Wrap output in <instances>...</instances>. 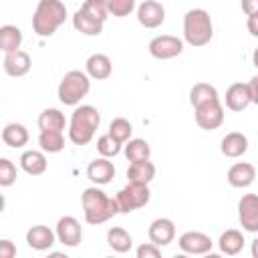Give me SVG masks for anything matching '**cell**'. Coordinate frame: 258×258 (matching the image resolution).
I'll use <instances>...</instances> for the list:
<instances>
[{"instance_id":"obj_5","label":"cell","mask_w":258,"mask_h":258,"mask_svg":"<svg viewBox=\"0 0 258 258\" xmlns=\"http://www.w3.org/2000/svg\"><path fill=\"white\" fill-rule=\"evenodd\" d=\"M89 79L91 77L83 71H69L58 83V101L62 105H69V107L79 105L81 99L87 97L91 91Z\"/></svg>"},{"instance_id":"obj_6","label":"cell","mask_w":258,"mask_h":258,"mask_svg":"<svg viewBox=\"0 0 258 258\" xmlns=\"http://www.w3.org/2000/svg\"><path fill=\"white\" fill-rule=\"evenodd\" d=\"M115 198H117V204H119V212L121 214H129L133 210L143 208L149 202L151 191H149V185L147 183L129 181L123 189H119V194Z\"/></svg>"},{"instance_id":"obj_31","label":"cell","mask_w":258,"mask_h":258,"mask_svg":"<svg viewBox=\"0 0 258 258\" xmlns=\"http://www.w3.org/2000/svg\"><path fill=\"white\" fill-rule=\"evenodd\" d=\"M214 99H220V97H218L216 87H212L210 83H198L189 91V103H191V107H198V105L208 103V101H214Z\"/></svg>"},{"instance_id":"obj_30","label":"cell","mask_w":258,"mask_h":258,"mask_svg":"<svg viewBox=\"0 0 258 258\" xmlns=\"http://www.w3.org/2000/svg\"><path fill=\"white\" fill-rule=\"evenodd\" d=\"M38 145L46 153H58L64 149V137L62 131H40Z\"/></svg>"},{"instance_id":"obj_36","label":"cell","mask_w":258,"mask_h":258,"mask_svg":"<svg viewBox=\"0 0 258 258\" xmlns=\"http://www.w3.org/2000/svg\"><path fill=\"white\" fill-rule=\"evenodd\" d=\"M109 2V14L123 18L129 16L135 10V0H107Z\"/></svg>"},{"instance_id":"obj_21","label":"cell","mask_w":258,"mask_h":258,"mask_svg":"<svg viewBox=\"0 0 258 258\" xmlns=\"http://www.w3.org/2000/svg\"><path fill=\"white\" fill-rule=\"evenodd\" d=\"M73 26H75V30H79V32L85 34V36H99V34L103 32V22L97 20V18H93L91 14H87L83 8H79V10L75 12V16H73Z\"/></svg>"},{"instance_id":"obj_20","label":"cell","mask_w":258,"mask_h":258,"mask_svg":"<svg viewBox=\"0 0 258 258\" xmlns=\"http://www.w3.org/2000/svg\"><path fill=\"white\" fill-rule=\"evenodd\" d=\"M220 149H222V153H224L226 157H232V159L242 157V155L248 151V137H246L244 133L232 131V133H228V135L222 139Z\"/></svg>"},{"instance_id":"obj_8","label":"cell","mask_w":258,"mask_h":258,"mask_svg":"<svg viewBox=\"0 0 258 258\" xmlns=\"http://www.w3.org/2000/svg\"><path fill=\"white\" fill-rule=\"evenodd\" d=\"M183 50V40L177 38V36H171V34H161V36H155L151 38L149 42V54L157 60H169V58H175L179 56Z\"/></svg>"},{"instance_id":"obj_40","label":"cell","mask_w":258,"mask_h":258,"mask_svg":"<svg viewBox=\"0 0 258 258\" xmlns=\"http://www.w3.org/2000/svg\"><path fill=\"white\" fill-rule=\"evenodd\" d=\"M246 28L252 36H258V14H252L248 16V22H246Z\"/></svg>"},{"instance_id":"obj_35","label":"cell","mask_w":258,"mask_h":258,"mask_svg":"<svg viewBox=\"0 0 258 258\" xmlns=\"http://www.w3.org/2000/svg\"><path fill=\"white\" fill-rule=\"evenodd\" d=\"M14 181H16V165L10 159L2 157L0 159V185L2 187H8Z\"/></svg>"},{"instance_id":"obj_27","label":"cell","mask_w":258,"mask_h":258,"mask_svg":"<svg viewBox=\"0 0 258 258\" xmlns=\"http://www.w3.org/2000/svg\"><path fill=\"white\" fill-rule=\"evenodd\" d=\"M155 177V165L147 159V161H135L129 165L127 169V179L129 181H137V183H149Z\"/></svg>"},{"instance_id":"obj_17","label":"cell","mask_w":258,"mask_h":258,"mask_svg":"<svg viewBox=\"0 0 258 258\" xmlns=\"http://www.w3.org/2000/svg\"><path fill=\"white\" fill-rule=\"evenodd\" d=\"M254 177H256V169L248 161H238L228 169V183L232 187H240V189L248 187V185H252Z\"/></svg>"},{"instance_id":"obj_10","label":"cell","mask_w":258,"mask_h":258,"mask_svg":"<svg viewBox=\"0 0 258 258\" xmlns=\"http://www.w3.org/2000/svg\"><path fill=\"white\" fill-rule=\"evenodd\" d=\"M177 244H179L181 252H185V254H196V256L208 254V252L212 250V246H214V242H212V238H210L208 234L196 232V230L183 232V234L179 236Z\"/></svg>"},{"instance_id":"obj_2","label":"cell","mask_w":258,"mask_h":258,"mask_svg":"<svg viewBox=\"0 0 258 258\" xmlns=\"http://www.w3.org/2000/svg\"><path fill=\"white\" fill-rule=\"evenodd\" d=\"M67 18V6L60 0H40L32 14V30L38 36H52Z\"/></svg>"},{"instance_id":"obj_1","label":"cell","mask_w":258,"mask_h":258,"mask_svg":"<svg viewBox=\"0 0 258 258\" xmlns=\"http://www.w3.org/2000/svg\"><path fill=\"white\" fill-rule=\"evenodd\" d=\"M81 204H83V212H85V222L91 226L103 224V222L111 220L115 214H121L117 198H109L99 187H87L81 196Z\"/></svg>"},{"instance_id":"obj_3","label":"cell","mask_w":258,"mask_h":258,"mask_svg":"<svg viewBox=\"0 0 258 258\" xmlns=\"http://www.w3.org/2000/svg\"><path fill=\"white\" fill-rule=\"evenodd\" d=\"M101 115L93 105H81L73 111L69 123V139L75 145H87L99 129Z\"/></svg>"},{"instance_id":"obj_11","label":"cell","mask_w":258,"mask_h":258,"mask_svg":"<svg viewBox=\"0 0 258 258\" xmlns=\"http://www.w3.org/2000/svg\"><path fill=\"white\" fill-rule=\"evenodd\" d=\"M238 220L246 232H258V196L246 194L238 202Z\"/></svg>"},{"instance_id":"obj_38","label":"cell","mask_w":258,"mask_h":258,"mask_svg":"<svg viewBox=\"0 0 258 258\" xmlns=\"http://www.w3.org/2000/svg\"><path fill=\"white\" fill-rule=\"evenodd\" d=\"M16 246L10 240H0V258H14Z\"/></svg>"},{"instance_id":"obj_39","label":"cell","mask_w":258,"mask_h":258,"mask_svg":"<svg viewBox=\"0 0 258 258\" xmlns=\"http://www.w3.org/2000/svg\"><path fill=\"white\" fill-rule=\"evenodd\" d=\"M242 10L246 16L258 14V0H242Z\"/></svg>"},{"instance_id":"obj_7","label":"cell","mask_w":258,"mask_h":258,"mask_svg":"<svg viewBox=\"0 0 258 258\" xmlns=\"http://www.w3.org/2000/svg\"><path fill=\"white\" fill-rule=\"evenodd\" d=\"M194 111H196V123L206 131H214L224 123V107H222L220 99L202 103V105L194 107Z\"/></svg>"},{"instance_id":"obj_26","label":"cell","mask_w":258,"mask_h":258,"mask_svg":"<svg viewBox=\"0 0 258 258\" xmlns=\"http://www.w3.org/2000/svg\"><path fill=\"white\" fill-rule=\"evenodd\" d=\"M244 242H246V240H244L242 232H238V230H226V232L220 236L218 246H220V250H222L224 254H228V256H236L238 252H242Z\"/></svg>"},{"instance_id":"obj_23","label":"cell","mask_w":258,"mask_h":258,"mask_svg":"<svg viewBox=\"0 0 258 258\" xmlns=\"http://www.w3.org/2000/svg\"><path fill=\"white\" fill-rule=\"evenodd\" d=\"M2 141L8 147H24L28 143V129L22 123H8L2 129Z\"/></svg>"},{"instance_id":"obj_16","label":"cell","mask_w":258,"mask_h":258,"mask_svg":"<svg viewBox=\"0 0 258 258\" xmlns=\"http://www.w3.org/2000/svg\"><path fill=\"white\" fill-rule=\"evenodd\" d=\"M87 177L93 183H97V185H105V183H109L115 177V165L109 161V157H103L101 155V157H97V159H93L89 163Z\"/></svg>"},{"instance_id":"obj_29","label":"cell","mask_w":258,"mask_h":258,"mask_svg":"<svg viewBox=\"0 0 258 258\" xmlns=\"http://www.w3.org/2000/svg\"><path fill=\"white\" fill-rule=\"evenodd\" d=\"M151 155V147L145 139H129L125 143V157L135 163V161H147Z\"/></svg>"},{"instance_id":"obj_42","label":"cell","mask_w":258,"mask_h":258,"mask_svg":"<svg viewBox=\"0 0 258 258\" xmlns=\"http://www.w3.org/2000/svg\"><path fill=\"white\" fill-rule=\"evenodd\" d=\"M252 256H254V258H258V238L252 242Z\"/></svg>"},{"instance_id":"obj_34","label":"cell","mask_w":258,"mask_h":258,"mask_svg":"<svg viewBox=\"0 0 258 258\" xmlns=\"http://www.w3.org/2000/svg\"><path fill=\"white\" fill-rule=\"evenodd\" d=\"M81 8L101 22H105L109 16V2L107 0H85V4Z\"/></svg>"},{"instance_id":"obj_41","label":"cell","mask_w":258,"mask_h":258,"mask_svg":"<svg viewBox=\"0 0 258 258\" xmlns=\"http://www.w3.org/2000/svg\"><path fill=\"white\" fill-rule=\"evenodd\" d=\"M248 87H250V95H252V103H256V105H258V75H254V77L250 79V83H248Z\"/></svg>"},{"instance_id":"obj_25","label":"cell","mask_w":258,"mask_h":258,"mask_svg":"<svg viewBox=\"0 0 258 258\" xmlns=\"http://www.w3.org/2000/svg\"><path fill=\"white\" fill-rule=\"evenodd\" d=\"M107 244H109L111 250H115V252H119V254H125V252L131 250L133 238H131V234H129L125 228L115 226V228H111V230L107 232Z\"/></svg>"},{"instance_id":"obj_15","label":"cell","mask_w":258,"mask_h":258,"mask_svg":"<svg viewBox=\"0 0 258 258\" xmlns=\"http://www.w3.org/2000/svg\"><path fill=\"white\" fill-rule=\"evenodd\" d=\"M32 67V60H30V54L24 52V50H16V52H8L4 54V62H2V69L8 77H24Z\"/></svg>"},{"instance_id":"obj_19","label":"cell","mask_w":258,"mask_h":258,"mask_svg":"<svg viewBox=\"0 0 258 258\" xmlns=\"http://www.w3.org/2000/svg\"><path fill=\"white\" fill-rule=\"evenodd\" d=\"M54 238H56V234L50 228L42 226V224L32 226L26 232V242L32 250H50L52 244H54Z\"/></svg>"},{"instance_id":"obj_12","label":"cell","mask_w":258,"mask_h":258,"mask_svg":"<svg viewBox=\"0 0 258 258\" xmlns=\"http://www.w3.org/2000/svg\"><path fill=\"white\" fill-rule=\"evenodd\" d=\"M137 20L145 28H157L165 20V8L157 0H143L137 6Z\"/></svg>"},{"instance_id":"obj_24","label":"cell","mask_w":258,"mask_h":258,"mask_svg":"<svg viewBox=\"0 0 258 258\" xmlns=\"http://www.w3.org/2000/svg\"><path fill=\"white\" fill-rule=\"evenodd\" d=\"M20 44H22V32H20V28L14 26V24H4L0 28V46H2L4 54L20 50Z\"/></svg>"},{"instance_id":"obj_14","label":"cell","mask_w":258,"mask_h":258,"mask_svg":"<svg viewBox=\"0 0 258 258\" xmlns=\"http://www.w3.org/2000/svg\"><path fill=\"white\" fill-rule=\"evenodd\" d=\"M147 236L153 244H157L159 248L161 246H167L173 242L175 238V224L169 220V218H157L151 222L149 230H147Z\"/></svg>"},{"instance_id":"obj_22","label":"cell","mask_w":258,"mask_h":258,"mask_svg":"<svg viewBox=\"0 0 258 258\" xmlns=\"http://www.w3.org/2000/svg\"><path fill=\"white\" fill-rule=\"evenodd\" d=\"M20 167L28 173V175H40L46 171L48 167V161L44 157L42 151H36V149H28L20 155Z\"/></svg>"},{"instance_id":"obj_33","label":"cell","mask_w":258,"mask_h":258,"mask_svg":"<svg viewBox=\"0 0 258 258\" xmlns=\"http://www.w3.org/2000/svg\"><path fill=\"white\" fill-rule=\"evenodd\" d=\"M121 141H117L113 135H109V133H105V135H101L99 139H97V151L103 155V157H115L119 151H121Z\"/></svg>"},{"instance_id":"obj_37","label":"cell","mask_w":258,"mask_h":258,"mask_svg":"<svg viewBox=\"0 0 258 258\" xmlns=\"http://www.w3.org/2000/svg\"><path fill=\"white\" fill-rule=\"evenodd\" d=\"M137 258H159V254H161V250H159V246L157 244H153V242H149V244H141L139 248H137Z\"/></svg>"},{"instance_id":"obj_43","label":"cell","mask_w":258,"mask_h":258,"mask_svg":"<svg viewBox=\"0 0 258 258\" xmlns=\"http://www.w3.org/2000/svg\"><path fill=\"white\" fill-rule=\"evenodd\" d=\"M252 60H254V67L258 69V48L254 50V54H252Z\"/></svg>"},{"instance_id":"obj_9","label":"cell","mask_w":258,"mask_h":258,"mask_svg":"<svg viewBox=\"0 0 258 258\" xmlns=\"http://www.w3.org/2000/svg\"><path fill=\"white\" fill-rule=\"evenodd\" d=\"M56 240L69 248L79 246L83 240V228H81L79 220L73 216H62L56 222Z\"/></svg>"},{"instance_id":"obj_32","label":"cell","mask_w":258,"mask_h":258,"mask_svg":"<svg viewBox=\"0 0 258 258\" xmlns=\"http://www.w3.org/2000/svg\"><path fill=\"white\" fill-rule=\"evenodd\" d=\"M107 133H109V135H113L117 141L127 143V141L131 139L133 127H131V123H129L125 117H117V119H113V121L109 123V131H107Z\"/></svg>"},{"instance_id":"obj_18","label":"cell","mask_w":258,"mask_h":258,"mask_svg":"<svg viewBox=\"0 0 258 258\" xmlns=\"http://www.w3.org/2000/svg\"><path fill=\"white\" fill-rule=\"evenodd\" d=\"M85 67H87V75H89L91 79H95V81H105V79H109L111 73H113L111 58H109L107 54H103V52L91 54V56L87 58Z\"/></svg>"},{"instance_id":"obj_13","label":"cell","mask_w":258,"mask_h":258,"mask_svg":"<svg viewBox=\"0 0 258 258\" xmlns=\"http://www.w3.org/2000/svg\"><path fill=\"white\" fill-rule=\"evenodd\" d=\"M224 101H226V107L230 111H236V113L244 111L252 103V95H250L248 83H234V85H230L228 91H226Z\"/></svg>"},{"instance_id":"obj_28","label":"cell","mask_w":258,"mask_h":258,"mask_svg":"<svg viewBox=\"0 0 258 258\" xmlns=\"http://www.w3.org/2000/svg\"><path fill=\"white\" fill-rule=\"evenodd\" d=\"M40 131H62L67 127V119L58 109H44L38 117Z\"/></svg>"},{"instance_id":"obj_4","label":"cell","mask_w":258,"mask_h":258,"mask_svg":"<svg viewBox=\"0 0 258 258\" xmlns=\"http://www.w3.org/2000/svg\"><path fill=\"white\" fill-rule=\"evenodd\" d=\"M214 36V24L204 8H191L183 16V38L189 46H206Z\"/></svg>"}]
</instances>
